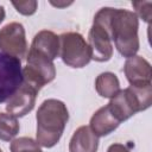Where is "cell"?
<instances>
[{
  "label": "cell",
  "instance_id": "12",
  "mask_svg": "<svg viewBox=\"0 0 152 152\" xmlns=\"http://www.w3.org/2000/svg\"><path fill=\"white\" fill-rule=\"evenodd\" d=\"M30 50L53 61L59 55V37L52 31L42 30L34 36Z\"/></svg>",
  "mask_w": 152,
  "mask_h": 152
},
{
  "label": "cell",
  "instance_id": "1",
  "mask_svg": "<svg viewBox=\"0 0 152 152\" xmlns=\"http://www.w3.org/2000/svg\"><path fill=\"white\" fill-rule=\"evenodd\" d=\"M103 17L112 42L119 53L126 58L135 56L139 50V18L132 11L125 8L102 7L99 10Z\"/></svg>",
  "mask_w": 152,
  "mask_h": 152
},
{
  "label": "cell",
  "instance_id": "7",
  "mask_svg": "<svg viewBox=\"0 0 152 152\" xmlns=\"http://www.w3.org/2000/svg\"><path fill=\"white\" fill-rule=\"evenodd\" d=\"M21 83V61L0 51V103L6 102Z\"/></svg>",
  "mask_w": 152,
  "mask_h": 152
},
{
  "label": "cell",
  "instance_id": "8",
  "mask_svg": "<svg viewBox=\"0 0 152 152\" xmlns=\"http://www.w3.org/2000/svg\"><path fill=\"white\" fill-rule=\"evenodd\" d=\"M0 51L20 61L27 56L25 28L20 23H10L0 30Z\"/></svg>",
  "mask_w": 152,
  "mask_h": 152
},
{
  "label": "cell",
  "instance_id": "15",
  "mask_svg": "<svg viewBox=\"0 0 152 152\" xmlns=\"http://www.w3.org/2000/svg\"><path fill=\"white\" fill-rule=\"evenodd\" d=\"M20 126L18 119L11 114L0 113V140L11 141L19 133Z\"/></svg>",
  "mask_w": 152,
  "mask_h": 152
},
{
  "label": "cell",
  "instance_id": "10",
  "mask_svg": "<svg viewBox=\"0 0 152 152\" xmlns=\"http://www.w3.org/2000/svg\"><path fill=\"white\" fill-rule=\"evenodd\" d=\"M37 94L34 89L23 82L18 90L6 101V110L15 118L25 116L33 109Z\"/></svg>",
  "mask_w": 152,
  "mask_h": 152
},
{
  "label": "cell",
  "instance_id": "3",
  "mask_svg": "<svg viewBox=\"0 0 152 152\" xmlns=\"http://www.w3.org/2000/svg\"><path fill=\"white\" fill-rule=\"evenodd\" d=\"M152 103V84L145 87H132L120 89L107 103L116 116L122 122L128 120L138 112L147 109Z\"/></svg>",
  "mask_w": 152,
  "mask_h": 152
},
{
  "label": "cell",
  "instance_id": "11",
  "mask_svg": "<svg viewBox=\"0 0 152 152\" xmlns=\"http://www.w3.org/2000/svg\"><path fill=\"white\" fill-rule=\"evenodd\" d=\"M121 122L116 119V116L110 110L109 106L106 104L97 109L91 119H90V129L96 137H106L110 134L113 131H115Z\"/></svg>",
  "mask_w": 152,
  "mask_h": 152
},
{
  "label": "cell",
  "instance_id": "18",
  "mask_svg": "<svg viewBox=\"0 0 152 152\" xmlns=\"http://www.w3.org/2000/svg\"><path fill=\"white\" fill-rule=\"evenodd\" d=\"M132 6L135 8L134 13L137 14L138 18L140 17L146 23H150V19H151V6H152L151 1H134V2H132Z\"/></svg>",
  "mask_w": 152,
  "mask_h": 152
},
{
  "label": "cell",
  "instance_id": "16",
  "mask_svg": "<svg viewBox=\"0 0 152 152\" xmlns=\"http://www.w3.org/2000/svg\"><path fill=\"white\" fill-rule=\"evenodd\" d=\"M10 150L11 152H43L40 145L28 137H20L12 140Z\"/></svg>",
  "mask_w": 152,
  "mask_h": 152
},
{
  "label": "cell",
  "instance_id": "5",
  "mask_svg": "<svg viewBox=\"0 0 152 152\" xmlns=\"http://www.w3.org/2000/svg\"><path fill=\"white\" fill-rule=\"evenodd\" d=\"M59 37V56L70 68H83L91 59V51L81 33L65 32Z\"/></svg>",
  "mask_w": 152,
  "mask_h": 152
},
{
  "label": "cell",
  "instance_id": "19",
  "mask_svg": "<svg viewBox=\"0 0 152 152\" xmlns=\"http://www.w3.org/2000/svg\"><path fill=\"white\" fill-rule=\"evenodd\" d=\"M107 152H131V151H129L124 144H119V142H116V144L110 145V146L108 147Z\"/></svg>",
  "mask_w": 152,
  "mask_h": 152
},
{
  "label": "cell",
  "instance_id": "14",
  "mask_svg": "<svg viewBox=\"0 0 152 152\" xmlns=\"http://www.w3.org/2000/svg\"><path fill=\"white\" fill-rule=\"evenodd\" d=\"M95 89L97 94L106 99H112L120 90V82L115 74L106 71L100 74L95 80Z\"/></svg>",
  "mask_w": 152,
  "mask_h": 152
},
{
  "label": "cell",
  "instance_id": "17",
  "mask_svg": "<svg viewBox=\"0 0 152 152\" xmlns=\"http://www.w3.org/2000/svg\"><path fill=\"white\" fill-rule=\"evenodd\" d=\"M12 5L17 10L18 13L23 15H32L36 13L38 2L36 0H28V1H12Z\"/></svg>",
  "mask_w": 152,
  "mask_h": 152
},
{
  "label": "cell",
  "instance_id": "2",
  "mask_svg": "<svg viewBox=\"0 0 152 152\" xmlns=\"http://www.w3.org/2000/svg\"><path fill=\"white\" fill-rule=\"evenodd\" d=\"M37 142L40 147L51 148L61 139L66 122L69 112L65 103L57 99H48L42 102L37 114Z\"/></svg>",
  "mask_w": 152,
  "mask_h": 152
},
{
  "label": "cell",
  "instance_id": "4",
  "mask_svg": "<svg viewBox=\"0 0 152 152\" xmlns=\"http://www.w3.org/2000/svg\"><path fill=\"white\" fill-rule=\"evenodd\" d=\"M27 63L23 68V82L34 89L37 93L56 77V68L53 61L33 51L27 52Z\"/></svg>",
  "mask_w": 152,
  "mask_h": 152
},
{
  "label": "cell",
  "instance_id": "13",
  "mask_svg": "<svg viewBox=\"0 0 152 152\" xmlns=\"http://www.w3.org/2000/svg\"><path fill=\"white\" fill-rule=\"evenodd\" d=\"M99 137H96L89 126L78 127L69 142V152H97Z\"/></svg>",
  "mask_w": 152,
  "mask_h": 152
},
{
  "label": "cell",
  "instance_id": "22",
  "mask_svg": "<svg viewBox=\"0 0 152 152\" xmlns=\"http://www.w3.org/2000/svg\"><path fill=\"white\" fill-rule=\"evenodd\" d=\"M0 152H2V151H1V148H0Z\"/></svg>",
  "mask_w": 152,
  "mask_h": 152
},
{
  "label": "cell",
  "instance_id": "9",
  "mask_svg": "<svg viewBox=\"0 0 152 152\" xmlns=\"http://www.w3.org/2000/svg\"><path fill=\"white\" fill-rule=\"evenodd\" d=\"M125 76L132 87H145L151 84V64L141 56H132L126 59L124 65Z\"/></svg>",
  "mask_w": 152,
  "mask_h": 152
},
{
  "label": "cell",
  "instance_id": "6",
  "mask_svg": "<svg viewBox=\"0 0 152 152\" xmlns=\"http://www.w3.org/2000/svg\"><path fill=\"white\" fill-rule=\"evenodd\" d=\"M88 45L91 51V59L96 62H107L113 56V44L107 24L97 11L88 34Z\"/></svg>",
  "mask_w": 152,
  "mask_h": 152
},
{
  "label": "cell",
  "instance_id": "20",
  "mask_svg": "<svg viewBox=\"0 0 152 152\" xmlns=\"http://www.w3.org/2000/svg\"><path fill=\"white\" fill-rule=\"evenodd\" d=\"M52 6H56V7H66V6H69V5H71L72 2L70 1V2H53V1H51L50 2Z\"/></svg>",
  "mask_w": 152,
  "mask_h": 152
},
{
  "label": "cell",
  "instance_id": "21",
  "mask_svg": "<svg viewBox=\"0 0 152 152\" xmlns=\"http://www.w3.org/2000/svg\"><path fill=\"white\" fill-rule=\"evenodd\" d=\"M5 15H6V13H5V8H4V6L0 5V24L4 21Z\"/></svg>",
  "mask_w": 152,
  "mask_h": 152
}]
</instances>
